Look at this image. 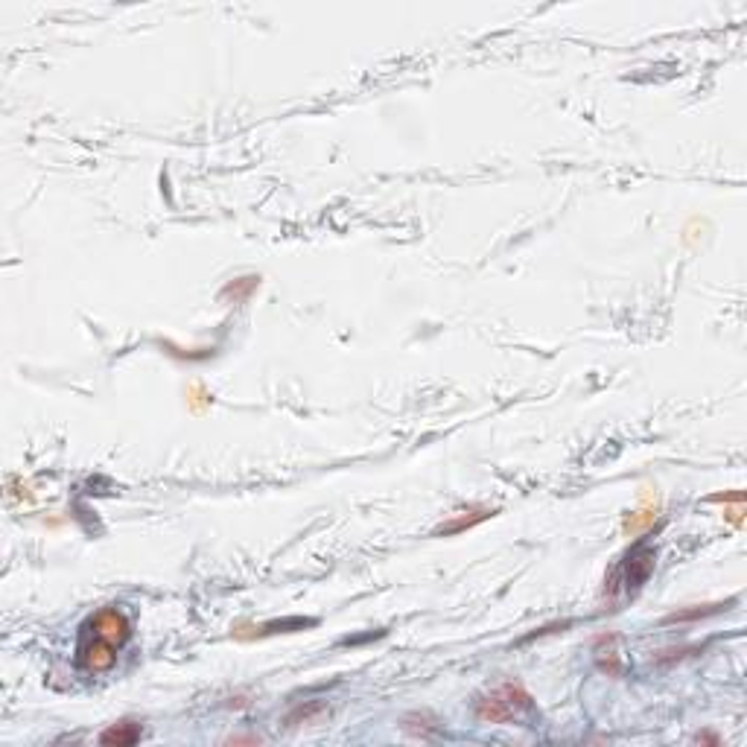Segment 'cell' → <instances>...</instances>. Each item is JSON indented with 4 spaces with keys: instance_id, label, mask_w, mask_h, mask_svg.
I'll use <instances>...</instances> for the list:
<instances>
[{
    "instance_id": "7",
    "label": "cell",
    "mask_w": 747,
    "mask_h": 747,
    "mask_svg": "<svg viewBox=\"0 0 747 747\" xmlns=\"http://www.w3.org/2000/svg\"><path fill=\"white\" fill-rule=\"evenodd\" d=\"M488 514H491L488 508H479V511H474V517H458V520H453L449 525H444V529H438V534H453V532H461V529H470L474 523L485 520Z\"/></svg>"
},
{
    "instance_id": "2",
    "label": "cell",
    "mask_w": 747,
    "mask_h": 747,
    "mask_svg": "<svg viewBox=\"0 0 747 747\" xmlns=\"http://www.w3.org/2000/svg\"><path fill=\"white\" fill-rule=\"evenodd\" d=\"M529 712H534V701L517 680H502L476 701V718L488 724H514Z\"/></svg>"
},
{
    "instance_id": "4",
    "label": "cell",
    "mask_w": 747,
    "mask_h": 747,
    "mask_svg": "<svg viewBox=\"0 0 747 747\" xmlns=\"http://www.w3.org/2000/svg\"><path fill=\"white\" fill-rule=\"evenodd\" d=\"M114 660H117V648L112 642L97 640L91 634H82V640H80V666L82 668L100 675V672H108V668L114 666Z\"/></svg>"
},
{
    "instance_id": "5",
    "label": "cell",
    "mask_w": 747,
    "mask_h": 747,
    "mask_svg": "<svg viewBox=\"0 0 747 747\" xmlns=\"http://www.w3.org/2000/svg\"><path fill=\"white\" fill-rule=\"evenodd\" d=\"M140 724L138 721H120V724H112L108 730L100 733V744H108V747H129V744H135L140 742Z\"/></svg>"
},
{
    "instance_id": "6",
    "label": "cell",
    "mask_w": 747,
    "mask_h": 747,
    "mask_svg": "<svg viewBox=\"0 0 747 747\" xmlns=\"http://www.w3.org/2000/svg\"><path fill=\"white\" fill-rule=\"evenodd\" d=\"M596 660L608 675H619L622 672V660L617 651V636H601L596 645Z\"/></svg>"
},
{
    "instance_id": "8",
    "label": "cell",
    "mask_w": 747,
    "mask_h": 747,
    "mask_svg": "<svg viewBox=\"0 0 747 747\" xmlns=\"http://www.w3.org/2000/svg\"><path fill=\"white\" fill-rule=\"evenodd\" d=\"M324 712H327L324 704H310V707H301L298 712H292V716H290L287 721H290V724H301V721H304V724H313L315 716H324Z\"/></svg>"
},
{
    "instance_id": "1",
    "label": "cell",
    "mask_w": 747,
    "mask_h": 747,
    "mask_svg": "<svg viewBox=\"0 0 747 747\" xmlns=\"http://www.w3.org/2000/svg\"><path fill=\"white\" fill-rule=\"evenodd\" d=\"M654 560H657V549L651 543L640 541L636 546H631L628 552H625V558L619 560V567L613 569L608 581H604V596L610 599V604L634 599L636 592L642 590L648 575L654 573Z\"/></svg>"
},
{
    "instance_id": "3",
    "label": "cell",
    "mask_w": 747,
    "mask_h": 747,
    "mask_svg": "<svg viewBox=\"0 0 747 747\" xmlns=\"http://www.w3.org/2000/svg\"><path fill=\"white\" fill-rule=\"evenodd\" d=\"M82 634H91L97 640H105L114 648H120L131 636V628H129V619L117 608H103L100 613H94V617L85 622Z\"/></svg>"
}]
</instances>
